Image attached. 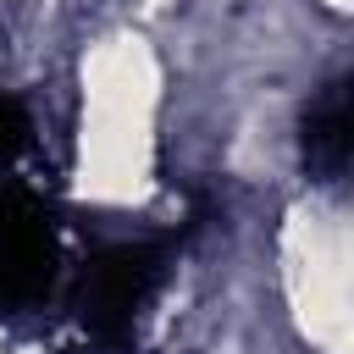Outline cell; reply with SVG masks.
<instances>
[{
	"label": "cell",
	"mask_w": 354,
	"mask_h": 354,
	"mask_svg": "<svg viewBox=\"0 0 354 354\" xmlns=\"http://www.w3.org/2000/svg\"><path fill=\"white\" fill-rule=\"evenodd\" d=\"M304 160L326 183L343 177V166H348V77L326 83L310 100V111H304Z\"/></svg>",
	"instance_id": "obj_3"
},
{
	"label": "cell",
	"mask_w": 354,
	"mask_h": 354,
	"mask_svg": "<svg viewBox=\"0 0 354 354\" xmlns=\"http://www.w3.org/2000/svg\"><path fill=\"white\" fill-rule=\"evenodd\" d=\"M22 144H28V116L11 94H0V160H11Z\"/></svg>",
	"instance_id": "obj_4"
},
{
	"label": "cell",
	"mask_w": 354,
	"mask_h": 354,
	"mask_svg": "<svg viewBox=\"0 0 354 354\" xmlns=\"http://www.w3.org/2000/svg\"><path fill=\"white\" fill-rule=\"evenodd\" d=\"M160 282V249L149 243H116L83 271V326L105 343H127L138 310L149 304Z\"/></svg>",
	"instance_id": "obj_1"
},
{
	"label": "cell",
	"mask_w": 354,
	"mask_h": 354,
	"mask_svg": "<svg viewBox=\"0 0 354 354\" xmlns=\"http://www.w3.org/2000/svg\"><path fill=\"white\" fill-rule=\"evenodd\" d=\"M50 266H55V243L39 205L0 183V315L33 304L50 282Z\"/></svg>",
	"instance_id": "obj_2"
}]
</instances>
